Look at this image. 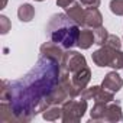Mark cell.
Returning <instances> with one entry per match:
<instances>
[{"mask_svg": "<svg viewBox=\"0 0 123 123\" xmlns=\"http://www.w3.org/2000/svg\"><path fill=\"white\" fill-rule=\"evenodd\" d=\"M61 67L56 59L41 56L35 68L18 81L3 80L0 90V120L29 122L49 106L70 98L59 84Z\"/></svg>", "mask_w": 123, "mask_h": 123, "instance_id": "6da1fadb", "label": "cell"}, {"mask_svg": "<svg viewBox=\"0 0 123 123\" xmlns=\"http://www.w3.org/2000/svg\"><path fill=\"white\" fill-rule=\"evenodd\" d=\"M45 31L49 41L62 46L67 51L77 46L81 29L75 22L68 18L67 13H55L51 16Z\"/></svg>", "mask_w": 123, "mask_h": 123, "instance_id": "7a4b0ae2", "label": "cell"}, {"mask_svg": "<svg viewBox=\"0 0 123 123\" xmlns=\"http://www.w3.org/2000/svg\"><path fill=\"white\" fill-rule=\"evenodd\" d=\"M123 119L122 107L119 101H110V103H94L90 111V120L91 122H107L114 123L120 122Z\"/></svg>", "mask_w": 123, "mask_h": 123, "instance_id": "3957f363", "label": "cell"}, {"mask_svg": "<svg viewBox=\"0 0 123 123\" xmlns=\"http://www.w3.org/2000/svg\"><path fill=\"white\" fill-rule=\"evenodd\" d=\"M93 62L97 67H111L113 70H123V52L107 45L100 46L91 54Z\"/></svg>", "mask_w": 123, "mask_h": 123, "instance_id": "277c9868", "label": "cell"}, {"mask_svg": "<svg viewBox=\"0 0 123 123\" xmlns=\"http://www.w3.org/2000/svg\"><path fill=\"white\" fill-rule=\"evenodd\" d=\"M87 111V100L68 98L62 103V122L64 123H78L84 113Z\"/></svg>", "mask_w": 123, "mask_h": 123, "instance_id": "5b68a950", "label": "cell"}, {"mask_svg": "<svg viewBox=\"0 0 123 123\" xmlns=\"http://www.w3.org/2000/svg\"><path fill=\"white\" fill-rule=\"evenodd\" d=\"M61 70L68 73V74H73L84 67H87V61H86V56L77 51H71V49H67L64 52V56L61 59V64H59Z\"/></svg>", "mask_w": 123, "mask_h": 123, "instance_id": "8992f818", "label": "cell"}, {"mask_svg": "<svg viewBox=\"0 0 123 123\" xmlns=\"http://www.w3.org/2000/svg\"><path fill=\"white\" fill-rule=\"evenodd\" d=\"M70 80H71V84H73V93H74V98L81 96V93L87 88L90 80H91V70L87 67L70 74Z\"/></svg>", "mask_w": 123, "mask_h": 123, "instance_id": "52a82bcc", "label": "cell"}, {"mask_svg": "<svg viewBox=\"0 0 123 123\" xmlns=\"http://www.w3.org/2000/svg\"><path fill=\"white\" fill-rule=\"evenodd\" d=\"M81 97L86 100H94V103H110L114 100V93H110L103 87L93 86L90 88H86L81 93Z\"/></svg>", "mask_w": 123, "mask_h": 123, "instance_id": "ba28073f", "label": "cell"}, {"mask_svg": "<svg viewBox=\"0 0 123 123\" xmlns=\"http://www.w3.org/2000/svg\"><path fill=\"white\" fill-rule=\"evenodd\" d=\"M39 52H41V56H49L52 59H56L58 62L61 64V59H62V56H64L65 49L62 46L54 43L52 41H48V42H45V43L41 45Z\"/></svg>", "mask_w": 123, "mask_h": 123, "instance_id": "9c48e42d", "label": "cell"}, {"mask_svg": "<svg viewBox=\"0 0 123 123\" xmlns=\"http://www.w3.org/2000/svg\"><path fill=\"white\" fill-rule=\"evenodd\" d=\"M65 13L80 28H84V22H86V7L81 3L74 2L73 5H70L68 7H65Z\"/></svg>", "mask_w": 123, "mask_h": 123, "instance_id": "30bf717a", "label": "cell"}, {"mask_svg": "<svg viewBox=\"0 0 123 123\" xmlns=\"http://www.w3.org/2000/svg\"><path fill=\"white\" fill-rule=\"evenodd\" d=\"M101 87L110 93H117L122 87H123V80L122 77L117 74V71H110L109 74H106L103 83H101Z\"/></svg>", "mask_w": 123, "mask_h": 123, "instance_id": "8fae6325", "label": "cell"}, {"mask_svg": "<svg viewBox=\"0 0 123 123\" xmlns=\"http://www.w3.org/2000/svg\"><path fill=\"white\" fill-rule=\"evenodd\" d=\"M103 26V15L100 13V10L97 7H86V22H84V28H100Z\"/></svg>", "mask_w": 123, "mask_h": 123, "instance_id": "7c38bea8", "label": "cell"}, {"mask_svg": "<svg viewBox=\"0 0 123 123\" xmlns=\"http://www.w3.org/2000/svg\"><path fill=\"white\" fill-rule=\"evenodd\" d=\"M93 43H96V38H94V31L91 28H83L80 31V36H78V43L77 46L80 49H88Z\"/></svg>", "mask_w": 123, "mask_h": 123, "instance_id": "4fadbf2b", "label": "cell"}, {"mask_svg": "<svg viewBox=\"0 0 123 123\" xmlns=\"http://www.w3.org/2000/svg\"><path fill=\"white\" fill-rule=\"evenodd\" d=\"M42 117L48 122H56V120H62V106L61 104H54L49 106L46 110L42 111Z\"/></svg>", "mask_w": 123, "mask_h": 123, "instance_id": "5bb4252c", "label": "cell"}, {"mask_svg": "<svg viewBox=\"0 0 123 123\" xmlns=\"http://www.w3.org/2000/svg\"><path fill=\"white\" fill-rule=\"evenodd\" d=\"M18 18H19L20 22H25V23L31 22L35 18V7L32 5H29V3L20 5L19 9H18Z\"/></svg>", "mask_w": 123, "mask_h": 123, "instance_id": "9a60e30c", "label": "cell"}, {"mask_svg": "<svg viewBox=\"0 0 123 123\" xmlns=\"http://www.w3.org/2000/svg\"><path fill=\"white\" fill-rule=\"evenodd\" d=\"M93 31H94L96 43L100 45V46H103V45L106 43L107 38H109V32H107V29H106L104 26H100V28H96V29H93Z\"/></svg>", "mask_w": 123, "mask_h": 123, "instance_id": "2e32d148", "label": "cell"}, {"mask_svg": "<svg viewBox=\"0 0 123 123\" xmlns=\"http://www.w3.org/2000/svg\"><path fill=\"white\" fill-rule=\"evenodd\" d=\"M110 10L116 16H123V0H111Z\"/></svg>", "mask_w": 123, "mask_h": 123, "instance_id": "e0dca14e", "label": "cell"}, {"mask_svg": "<svg viewBox=\"0 0 123 123\" xmlns=\"http://www.w3.org/2000/svg\"><path fill=\"white\" fill-rule=\"evenodd\" d=\"M104 45H107V46H110V48H114V49H120L122 41H120L116 35H110V33H109V38H107V41H106Z\"/></svg>", "mask_w": 123, "mask_h": 123, "instance_id": "ac0fdd59", "label": "cell"}, {"mask_svg": "<svg viewBox=\"0 0 123 123\" xmlns=\"http://www.w3.org/2000/svg\"><path fill=\"white\" fill-rule=\"evenodd\" d=\"M9 31H10V20L5 15H2V16H0V33L6 35Z\"/></svg>", "mask_w": 123, "mask_h": 123, "instance_id": "d6986e66", "label": "cell"}, {"mask_svg": "<svg viewBox=\"0 0 123 123\" xmlns=\"http://www.w3.org/2000/svg\"><path fill=\"white\" fill-rule=\"evenodd\" d=\"M80 3L84 7H98L100 6V0H80Z\"/></svg>", "mask_w": 123, "mask_h": 123, "instance_id": "ffe728a7", "label": "cell"}, {"mask_svg": "<svg viewBox=\"0 0 123 123\" xmlns=\"http://www.w3.org/2000/svg\"><path fill=\"white\" fill-rule=\"evenodd\" d=\"M74 2H75V0H56V5H58L59 7H64V9H65V7H68L70 5H73Z\"/></svg>", "mask_w": 123, "mask_h": 123, "instance_id": "44dd1931", "label": "cell"}, {"mask_svg": "<svg viewBox=\"0 0 123 123\" xmlns=\"http://www.w3.org/2000/svg\"><path fill=\"white\" fill-rule=\"evenodd\" d=\"M35 2H43V0H35Z\"/></svg>", "mask_w": 123, "mask_h": 123, "instance_id": "7402d4cb", "label": "cell"}]
</instances>
